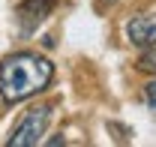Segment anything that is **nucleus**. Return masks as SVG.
I'll return each mask as SVG.
<instances>
[{
  "label": "nucleus",
  "mask_w": 156,
  "mask_h": 147,
  "mask_svg": "<svg viewBox=\"0 0 156 147\" xmlns=\"http://www.w3.org/2000/svg\"><path fill=\"white\" fill-rule=\"evenodd\" d=\"M48 120H51V105H33V108L24 111V117L18 120V126L12 129L9 135V147H33L42 141L45 129H48Z\"/></svg>",
  "instance_id": "2"
},
{
  "label": "nucleus",
  "mask_w": 156,
  "mask_h": 147,
  "mask_svg": "<svg viewBox=\"0 0 156 147\" xmlns=\"http://www.w3.org/2000/svg\"><path fill=\"white\" fill-rule=\"evenodd\" d=\"M126 36H129V42L138 45V48L156 45V18H150V15H135V18H129L126 21Z\"/></svg>",
  "instance_id": "4"
},
{
  "label": "nucleus",
  "mask_w": 156,
  "mask_h": 147,
  "mask_svg": "<svg viewBox=\"0 0 156 147\" xmlns=\"http://www.w3.org/2000/svg\"><path fill=\"white\" fill-rule=\"evenodd\" d=\"M54 9V0H21L18 6V27L24 33H33L42 21L51 15Z\"/></svg>",
  "instance_id": "3"
},
{
  "label": "nucleus",
  "mask_w": 156,
  "mask_h": 147,
  "mask_svg": "<svg viewBox=\"0 0 156 147\" xmlns=\"http://www.w3.org/2000/svg\"><path fill=\"white\" fill-rule=\"evenodd\" d=\"M138 69L147 72V75H156V45H150L144 54L138 57Z\"/></svg>",
  "instance_id": "5"
},
{
  "label": "nucleus",
  "mask_w": 156,
  "mask_h": 147,
  "mask_svg": "<svg viewBox=\"0 0 156 147\" xmlns=\"http://www.w3.org/2000/svg\"><path fill=\"white\" fill-rule=\"evenodd\" d=\"M144 102H147V105H150V111L156 114V78L144 87Z\"/></svg>",
  "instance_id": "6"
},
{
  "label": "nucleus",
  "mask_w": 156,
  "mask_h": 147,
  "mask_svg": "<svg viewBox=\"0 0 156 147\" xmlns=\"http://www.w3.org/2000/svg\"><path fill=\"white\" fill-rule=\"evenodd\" d=\"M54 78V63L36 51H15L0 63V96L6 102L30 99L42 93Z\"/></svg>",
  "instance_id": "1"
}]
</instances>
